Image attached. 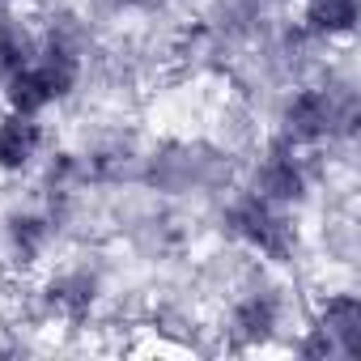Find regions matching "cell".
<instances>
[{
	"mask_svg": "<svg viewBox=\"0 0 361 361\" xmlns=\"http://www.w3.org/2000/svg\"><path fill=\"white\" fill-rule=\"evenodd\" d=\"M39 140H43V132H39L35 115L9 111L5 119H0V166H5V170L30 166V157L39 153Z\"/></svg>",
	"mask_w": 361,
	"mask_h": 361,
	"instance_id": "cell-3",
	"label": "cell"
},
{
	"mask_svg": "<svg viewBox=\"0 0 361 361\" xmlns=\"http://www.w3.org/2000/svg\"><path fill=\"white\" fill-rule=\"evenodd\" d=\"M230 226H234V234L238 238H247L255 251H264V255H285L289 251V226L276 217V209H272V200H264L259 192L255 196H247V200H238L234 209H230Z\"/></svg>",
	"mask_w": 361,
	"mask_h": 361,
	"instance_id": "cell-1",
	"label": "cell"
},
{
	"mask_svg": "<svg viewBox=\"0 0 361 361\" xmlns=\"http://www.w3.org/2000/svg\"><path fill=\"white\" fill-rule=\"evenodd\" d=\"M234 323H238V331H247V336H264V331H272V323H276V306H272V298H247V302L238 306Z\"/></svg>",
	"mask_w": 361,
	"mask_h": 361,
	"instance_id": "cell-7",
	"label": "cell"
},
{
	"mask_svg": "<svg viewBox=\"0 0 361 361\" xmlns=\"http://www.w3.org/2000/svg\"><path fill=\"white\" fill-rule=\"evenodd\" d=\"M348 119H353V106H340L327 90H306L289 102L285 132H289V140H319L336 123H348Z\"/></svg>",
	"mask_w": 361,
	"mask_h": 361,
	"instance_id": "cell-2",
	"label": "cell"
},
{
	"mask_svg": "<svg viewBox=\"0 0 361 361\" xmlns=\"http://www.w3.org/2000/svg\"><path fill=\"white\" fill-rule=\"evenodd\" d=\"M259 196L264 200H293L302 196V166L293 161V153H272L259 170Z\"/></svg>",
	"mask_w": 361,
	"mask_h": 361,
	"instance_id": "cell-5",
	"label": "cell"
},
{
	"mask_svg": "<svg viewBox=\"0 0 361 361\" xmlns=\"http://www.w3.org/2000/svg\"><path fill=\"white\" fill-rule=\"evenodd\" d=\"M132 5H149V0H132Z\"/></svg>",
	"mask_w": 361,
	"mask_h": 361,
	"instance_id": "cell-8",
	"label": "cell"
},
{
	"mask_svg": "<svg viewBox=\"0 0 361 361\" xmlns=\"http://www.w3.org/2000/svg\"><path fill=\"white\" fill-rule=\"evenodd\" d=\"M306 22L323 35H340L357 22V0H310Z\"/></svg>",
	"mask_w": 361,
	"mask_h": 361,
	"instance_id": "cell-6",
	"label": "cell"
},
{
	"mask_svg": "<svg viewBox=\"0 0 361 361\" xmlns=\"http://www.w3.org/2000/svg\"><path fill=\"white\" fill-rule=\"evenodd\" d=\"M331 348L340 353H357V336H361V306L357 298L340 293V298H327V310H323V327H319Z\"/></svg>",
	"mask_w": 361,
	"mask_h": 361,
	"instance_id": "cell-4",
	"label": "cell"
}]
</instances>
